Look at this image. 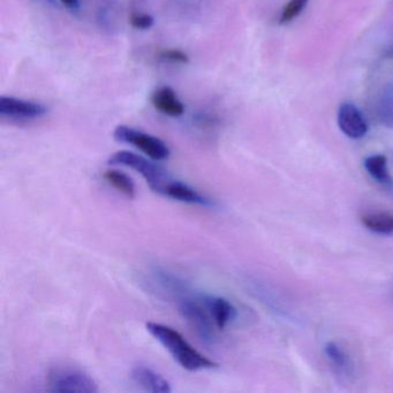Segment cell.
<instances>
[{
    "instance_id": "obj_9",
    "label": "cell",
    "mask_w": 393,
    "mask_h": 393,
    "mask_svg": "<svg viewBox=\"0 0 393 393\" xmlns=\"http://www.w3.org/2000/svg\"><path fill=\"white\" fill-rule=\"evenodd\" d=\"M131 376L139 387L148 392L170 393L172 391L169 382L166 381L162 375L143 365H138L133 368Z\"/></svg>"
},
{
    "instance_id": "obj_3",
    "label": "cell",
    "mask_w": 393,
    "mask_h": 393,
    "mask_svg": "<svg viewBox=\"0 0 393 393\" xmlns=\"http://www.w3.org/2000/svg\"><path fill=\"white\" fill-rule=\"evenodd\" d=\"M49 391L56 393H95L98 391L94 380L80 369L54 367L47 374Z\"/></svg>"
},
{
    "instance_id": "obj_15",
    "label": "cell",
    "mask_w": 393,
    "mask_h": 393,
    "mask_svg": "<svg viewBox=\"0 0 393 393\" xmlns=\"http://www.w3.org/2000/svg\"><path fill=\"white\" fill-rule=\"evenodd\" d=\"M378 116L387 127H393V86L384 89L378 102Z\"/></svg>"
},
{
    "instance_id": "obj_4",
    "label": "cell",
    "mask_w": 393,
    "mask_h": 393,
    "mask_svg": "<svg viewBox=\"0 0 393 393\" xmlns=\"http://www.w3.org/2000/svg\"><path fill=\"white\" fill-rule=\"evenodd\" d=\"M113 138L118 142L134 146L153 160H168L171 153L170 148L164 141L128 126H118L113 131Z\"/></svg>"
},
{
    "instance_id": "obj_21",
    "label": "cell",
    "mask_w": 393,
    "mask_h": 393,
    "mask_svg": "<svg viewBox=\"0 0 393 393\" xmlns=\"http://www.w3.org/2000/svg\"><path fill=\"white\" fill-rule=\"evenodd\" d=\"M385 56H387V58H393V45L387 49V52H385Z\"/></svg>"
},
{
    "instance_id": "obj_20",
    "label": "cell",
    "mask_w": 393,
    "mask_h": 393,
    "mask_svg": "<svg viewBox=\"0 0 393 393\" xmlns=\"http://www.w3.org/2000/svg\"><path fill=\"white\" fill-rule=\"evenodd\" d=\"M61 3L65 5L66 7H69V8H78V4H80V0H60Z\"/></svg>"
},
{
    "instance_id": "obj_19",
    "label": "cell",
    "mask_w": 393,
    "mask_h": 393,
    "mask_svg": "<svg viewBox=\"0 0 393 393\" xmlns=\"http://www.w3.org/2000/svg\"><path fill=\"white\" fill-rule=\"evenodd\" d=\"M160 58L172 63L188 64L189 63V57L180 50L175 49H170V50H164L160 54Z\"/></svg>"
},
{
    "instance_id": "obj_17",
    "label": "cell",
    "mask_w": 393,
    "mask_h": 393,
    "mask_svg": "<svg viewBox=\"0 0 393 393\" xmlns=\"http://www.w3.org/2000/svg\"><path fill=\"white\" fill-rule=\"evenodd\" d=\"M325 354L328 356L329 359L334 362V365H338L340 368H345L347 365V356L345 353L340 350L336 343H328L325 345Z\"/></svg>"
},
{
    "instance_id": "obj_18",
    "label": "cell",
    "mask_w": 393,
    "mask_h": 393,
    "mask_svg": "<svg viewBox=\"0 0 393 393\" xmlns=\"http://www.w3.org/2000/svg\"><path fill=\"white\" fill-rule=\"evenodd\" d=\"M129 22H131V27H134L135 29L147 30L153 27L155 19L149 14H134L131 16Z\"/></svg>"
},
{
    "instance_id": "obj_11",
    "label": "cell",
    "mask_w": 393,
    "mask_h": 393,
    "mask_svg": "<svg viewBox=\"0 0 393 393\" xmlns=\"http://www.w3.org/2000/svg\"><path fill=\"white\" fill-rule=\"evenodd\" d=\"M164 196L170 197L172 200L179 202L189 203V204H197L202 206H213V202L206 197L202 196L199 192L194 188L189 187L184 182L179 180H173L166 188Z\"/></svg>"
},
{
    "instance_id": "obj_5",
    "label": "cell",
    "mask_w": 393,
    "mask_h": 393,
    "mask_svg": "<svg viewBox=\"0 0 393 393\" xmlns=\"http://www.w3.org/2000/svg\"><path fill=\"white\" fill-rule=\"evenodd\" d=\"M179 312L204 343L213 344L215 341L216 332L213 329L215 322L200 298L199 299L186 298L181 300L179 303Z\"/></svg>"
},
{
    "instance_id": "obj_12",
    "label": "cell",
    "mask_w": 393,
    "mask_h": 393,
    "mask_svg": "<svg viewBox=\"0 0 393 393\" xmlns=\"http://www.w3.org/2000/svg\"><path fill=\"white\" fill-rule=\"evenodd\" d=\"M362 224L375 233H393V215L391 213H368L362 217Z\"/></svg>"
},
{
    "instance_id": "obj_7",
    "label": "cell",
    "mask_w": 393,
    "mask_h": 393,
    "mask_svg": "<svg viewBox=\"0 0 393 393\" xmlns=\"http://www.w3.org/2000/svg\"><path fill=\"white\" fill-rule=\"evenodd\" d=\"M338 125L344 134L351 139H361L367 134L368 125L360 110L351 103L340 105L338 111Z\"/></svg>"
},
{
    "instance_id": "obj_8",
    "label": "cell",
    "mask_w": 393,
    "mask_h": 393,
    "mask_svg": "<svg viewBox=\"0 0 393 393\" xmlns=\"http://www.w3.org/2000/svg\"><path fill=\"white\" fill-rule=\"evenodd\" d=\"M204 306L209 310L217 328L223 329L237 316V310L228 300L216 295H200Z\"/></svg>"
},
{
    "instance_id": "obj_13",
    "label": "cell",
    "mask_w": 393,
    "mask_h": 393,
    "mask_svg": "<svg viewBox=\"0 0 393 393\" xmlns=\"http://www.w3.org/2000/svg\"><path fill=\"white\" fill-rule=\"evenodd\" d=\"M365 168L373 178L381 184H391V177L387 172V157L383 155H374L365 160Z\"/></svg>"
},
{
    "instance_id": "obj_16",
    "label": "cell",
    "mask_w": 393,
    "mask_h": 393,
    "mask_svg": "<svg viewBox=\"0 0 393 393\" xmlns=\"http://www.w3.org/2000/svg\"><path fill=\"white\" fill-rule=\"evenodd\" d=\"M309 0H290L285 5L279 18V25H287L299 16L308 5Z\"/></svg>"
},
{
    "instance_id": "obj_14",
    "label": "cell",
    "mask_w": 393,
    "mask_h": 393,
    "mask_svg": "<svg viewBox=\"0 0 393 393\" xmlns=\"http://www.w3.org/2000/svg\"><path fill=\"white\" fill-rule=\"evenodd\" d=\"M104 179L112 184L113 187L122 192L128 199H134L135 197V184L131 179L125 173L116 170H110V171L104 173Z\"/></svg>"
},
{
    "instance_id": "obj_10",
    "label": "cell",
    "mask_w": 393,
    "mask_h": 393,
    "mask_svg": "<svg viewBox=\"0 0 393 393\" xmlns=\"http://www.w3.org/2000/svg\"><path fill=\"white\" fill-rule=\"evenodd\" d=\"M151 103L155 109L166 116L180 117L184 113V105L182 104L175 91L170 87L158 88L151 95Z\"/></svg>"
},
{
    "instance_id": "obj_6",
    "label": "cell",
    "mask_w": 393,
    "mask_h": 393,
    "mask_svg": "<svg viewBox=\"0 0 393 393\" xmlns=\"http://www.w3.org/2000/svg\"><path fill=\"white\" fill-rule=\"evenodd\" d=\"M47 112L43 104L20 100L14 97H0V115L16 119H36Z\"/></svg>"
},
{
    "instance_id": "obj_1",
    "label": "cell",
    "mask_w": 393,
    "mask_h": 393,
    "mask_svg": "<svg viewBox=\"0 0 393 393\" xmlns=\"http://www.w3.org/2000/svg\"><path fill=\"white\" fill-rule=\"evenodd\" d=\"M147 330L155 339L162 344L165 350L169 351L172 358L188 372L210 370L218 367V363L211 361L195 350L175 329L160 323L149 322L147 323Z\"/></svg>"
},
{
    "instance_id": "obj_2",
    "label": "cell",
    "mask_w": 393,
    "mask_h": 393,
    "mask_svg": "<svg viewBox=\"0 0 393 393\" xmlns=\"http://www.w3.org/2000/svg\"><path fill=\"white\" fill-rule=\"evenodd\" d=\"M110 165L127 166L129 169L139 172L144 180L147 181L151 191L164 195L166 188L175 179H172L165 170L157 165L155 163L150 162L147 158L131 153V151H118L110 157Z\"/></svg>"
}]
</instances>
